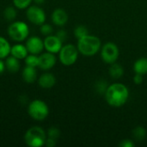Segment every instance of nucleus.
Masks as SVG:
<instances>
[{
    "mask_svg": "<svg viewBox=\"0 0 147 147\" xmlns=\"http://www.w3.org/2000/svg\"><path fill=\"white\" fill-rule=\"evenodd\" d=\"M45 145L48 147L54 146L56 145V140H53V139H51V138H48V137H47V140H46Z\"/></svg>",
    "mask_w": 147,
    "mask_h": 147,
    "instance_id": "31",
    "label": "nucleus"
},
{
    "mask_svg": "<svg viewBox=\"0 0 147 147\" xmlns=\"http://www.w3.org/2000/svg\"><path fill=\"white\" fill-rule=\"evenodd\" d=\"M55 83H56L55 77L49 72L43 73L38 78V84L43 89H50L54 86Z\"/></svg>",
    "mask_w": 147,
    "mask_h": 147,
    "instance_id": "13",
    "label": "nucleus"
},
{
    "mask_svg": "<svg viewBox=\"0 0 147 147\" xmlns=\"http://www.w3.org/2000/svg\"><path fill=\"white\" fill-rule=\"evenodd\" d=\"M10 55L16 57L18 59H24L28 55V51L27 49L26 45L22 44H16L11 47Z\"/></svg>",
    "mask_w": 147,
    "mask_h": 147,
    "instance_id": "14",
    "label": "nucleus"
},
{
    "mask_svg": "<svg viewBox=\"0 0 147 147\" xmlns=\"http://www.w3.org/2000/svg\"><path fill=\"white\" fill-rule=\"evenodd\" d=\"M40 33H41L43 35L47 36V35H50V34L53 33V27H52L50 24H47V23H45V22H44L43 24L40 25Z\"/></svg>",
    "mask_w": 147,
    "mask_h": 147,
    "instance_id": "26",
    "label": "nucleus"
},
{
    "mask_svg": "<svg viewBox=\"0 0 147 147\" xmlns=\"http://www.w3.org/2000/svg\"><path fill=\"white\" fill-rule=\"evenodd\" d=\"M28 112L32 119L41 121L48 116L49 109L45 102L36 99L29 103L28 107Z\"/></svg>",
    "mask_w": 147,
    "mask_h": 147,
    "instance_id": "5",
    "label": "nucleus"
},
{
    "mask_svg": "<svg viewBox=\"0 0 147 147\" xmlns=\"http://www.w3.org/2000/svg\"><path fill=\"white\" fill-rule=\"evenodd\" d=\"M124 74V69L120 64H116L115 62L111 64L109 68V75L114 79H118L121 78Z\"/></svg>",
    "mask_w": 147,
    "mask_h": 147,
    "instance_id": "19",
    "label": "nucleus"
},
{
    "mask_svg": "<svg viewBox=\"0 0 147 147\" xmlns=\"http://www.w3.org/2000/svg\"><path fill=\"white\" fill-rule=\"evenodd\" d=\"M5 68H6L5 67V63L3 61V59H0V74H2L4 71Z\"/></svg>",
    "mask_w": 147,
    "mask_h": 147,
    "instance_id": "32",
    "label": "nucleus"
},
{
    "mask_svg": "<svg viewBox=\"0 0 147 147\" xmlns=\"http://www.w3.org/2000/svg\"><path fill=\"white\" fill-rule=\"evenodd\" d=\"M78 56V47L71 44H67L60 49L59 53V58L60 62L66 66L73 65Z\"/></svg>",
    "mask_w": 147,
    "mask_h": 147,
    "instance_id": "6",
    "label": "nucleus"
},
{
    "mask_svg": "<svg viewBox=\"0 0 147 147\" xmlns=\"http://www.w3.org/2000/svg\"><path fill=\"white\" fill-rule=\"evenodd\" d=\"M74 34L78 40V39L89 34V32H88V29L85 26L80 25V26L76 27V28L74 29Z\"/></svg>",
    "mask_w": 147,
    "mask_h": 147,
    "instance_id": "24",
    "label": "nucleus"
},
{
    "mask_svg": "<svg viewBox=\"0 0 147 147\" xmlns=\"http://www.w3.org/2000/svg\"><path fill=\"white\" fill-rule=\"evenodd\" d=\"M134 82L136 84H140L143 82V75H140V74L136 73L135 76H134Z\"/></svg>",
    "mask_w": 147,
    "mask_h": 147,
    "instance_id": "30",
    "label": "nucleus"
},
{
    "mask_svg": "<svg viewBox=\"0 0 147 147\" xmlns=\"http://www.w3.org/2000/svg\"><path fill=\"white\" fill-rule=\"evenodd\" d=\"M25 64L27 66H31V67H38L39 65V56L37 54H28L25 59Z\"/></svg>",
    "mask_w": 147,
    "mask_h": 147,
    "instance_id": "20",
    "label": "nucleus"
},
{
    "mask_svg": "<svg viewBox=\"0 0 147 147\" xmlns=\"http://www.w3.org/2000/svg\"><path fill=\"white\" fill-rule=\"evenodd\" d=\"M120 146L122 147H133L134 146V143L130 140H124L121 143H120Z\"/></svg>",
    "mask_w": 147,
    "mask_h": 147,
    "instance_id": "29",
    "label": "nucleus"
},
{
    "mask_svg": "<svg viewBox=\"0 0 147 147\" xmlns=\"http://www.w3.org/2000/svg\"><path fill=\"white\" fill-rule=\"evenodd\" d=\"M59 136H60V131L57 127H53L48 129V132H47V137L48 138H51V139L57 140Z\"/></svg>",
    "mask_w": 147,
    "mask_h": 147,
    "instance_id": "27",
    "label": "nucleus"
},
{
    "mask_svg": "<svg viewBox=\"0 0 147 147\" xmlns=\"http://www.w3.org/2000/svg\"><path fill=\"white\" fill-rule=\"evenodd\" d=\"M10 44L3 36H0V59H6L10 54Z\"/></svg>",
    "mask_w": 147,
    "mask_h": 147,
    "instance_id": "17",
    "label": "nucleus"
},
{
    "mask_svg": "<svg viewBox=\"0 0 147 147\" xmlns=\"http://www.w3.org/2000/svg\"><path fill=\"white\" fill-rule=\"evenodd\" d=\"M56 36L59 39V40H61V41L63 42L64 40H66V37H67V33L65 31V30H63V29H60V30H59L58 32H57V34H56Z\"/></svg>",
    "mask_w": 147,
    "mask_h": 147,
    "instance_id": "28",
    "label": "nucleus"
},
{
    "mask_svg": "<svg viewBox=\"0 0 147 147\" xmlns=\"http://www.w3.org/2000/svg\"><path fill=\"white\" fill-rule=\"evenodd\" d=\"M134 70L135 73L145 75L147 73V59L146 58H140L134 65Z\"/></svg>",
    "mask_w": 147,
    "mask_h": 147,
    "instance_id": "18",
    "label": "nucleus"
},
{
    "mask_svg": "<svg viewBox=\"0 0 147 147\" xmlns=\"http://www.w3.org/2000/svg\"><path fill=\"white\" fill-rule=\"evenodd\" d=\"M20 59H16V57L10 55V56H8L6 58V60H5V67L6 69L11 72V73H16L19 70H20V67H21V64H20Z\"/></svg>",
    "mask_w": 147,
    "mask_h": 147,
    "instance_id": "16",
    "label": "nucleus"
},
{
    "mask_svg": "<svg viewBox=\"0 0 147 147\" xmlns=\"http://www.w3.org/2000/svg\"><path fill=\"white\" fill-rule=\"evenodd\" d=\"M101 56L102 60L107 64L115 63L119 57V49L118 47L113 42L106 43L101 52Z\"/></svg>",
    "mask_w": 147,
    "mask_h": 147,
    "instance_id": "8",
    "label": "nucleus"
},
{
    "mask_svg": "<svg viewBox=\"0 0 147 147\" xmlns=\"http://www.w3.org/2000/svg\"><path fill=\"white\" fill-rule=\"evenodd\" d=\"M26 15L28 20L33 24L40 26L46 22V13L38 5H32L27 8Z\"/></svg>",
    "mask_w": 147,
    "mask_h": 147,
    "instance_id": "7",
    "label": "nucleus"
},
{
    "mask_svg": "<svg viewBox=\"0 0 147 147\" xmlns=\"http://www.w3.org/2000/svg\"><path fill=\"white\" fill-rule=\"evenodd\" d=\"M62 41L56 35H47L44 40V48L52 53H59L62 48Z\"/></svg>",
    "mask_w": 147,
    "mask_h": 147,
    "instance_id": "10",
    "label": "nucleus"
},
{
    "mask_svg": "<svg viewBox=\"0 0 147 147\" xmlns=\"http://www.w3.org/2000/svg\"><path fill=\"white\" fill-rule=\"evenodd\" d=\"M104 96L106 102L110 106L119 108L127 102L129 96V91L123 84L115 83L108 87Z\"/></svg>",
    "mask_w": 147,
    "mask_h": 147,
    "instance_id": "1",
    "label": "nucleus"
},
{
    "mask_svg": "<svg viewBox=\"0 0 147 147\" xmlns=\"http://www.w3.org/2000/svg\"><path fill=\"white\" fill-rule=\"evenodd\" d=\"M24 140L30 147L43 146L47 140V134L40 127H32L26 132Z\"/></svg>",
    "mask_w": 147,
    "mask_h": 147,
    "instance_id": "3",
    "label": "nucleus"
},
{
    "mask_svg": "<svg viewBox=\"0 0 147 147\" xmlns=\"http://www.w3.org/2000/svg\"><path fill=\"white\" fill-rule=\"evenodd\" d=\"M108 87H109V86H108V84H107V82L104 81V80H99V81H97L96 84V85H95L96 91L97 93L101 94V95L105 94V92H106Z\"/></svg>",
    "mask_w": 147,
    "mask_h": 147,
    "instance_id": "23",
    "label": "nucleus"
},
{
    "mask_svg": "<svg viewBox=\"0 0 147 147\" xmlns=\"http://www.w3.org/2000/svg\"><path fill=\"white\" fill-rule=\"evenodd\" d=\"M8 34L11 40L21 42L25 40L29 34L28 24L22 21L13 22L8 28Z\"/></svg>",
    "mask_w": 147,
    "mask_h": 147,
    "instance_id": "4",
    "label": "nucleus"
},
{
    "mask_svg": "<svg viewBox=\"0 0 147 147\" xmlns=\"http://www.w3.org/2000/svg\"><path fill=\"white\" fill-rule=\"evenodd\" d=\"M101 47V40L95 35L87 34L78 40V50L84 56L95 55Z\"/></svg>",
    "mask_w": 147,
    "mask_h": 147,
    "instance_id": "2",
    "label": "nucleus"
},
{
    "mask_svg": "<svg viewBox=\"0 0 147 147\" xmlns=\"http://www.w3.org/2000/svg\"><path fill=\"white\" fill-rule=\"evenodd\" d=\"M52 21L57 26H64L68 21V15L63 9H56L52 14Z\"/></svg>",
    "mask_w": 147,
    "mask_h": 147,
    "instance_id": "12",
    "label": "nucleus"
},
{
    "mask_svg": "<svg viewBox=\"0 0 147 147\" xmlns=\"http://www.w3.org/2000/svg\"><path fill=\"white\" fill-rule=\"evenodd\" d=\"M33 0H13L14 6L20 9H24L29 7Z\"/></svg>",
    "mask_w": 147,
    "mask_h": 147,
    "instance_id": "25",
    "label": "nucleus"
},
{
    "mask_svg": "<svg viewBox=\"0 0 147 147\" xmlns=\"http://www.w3.org/2000/svg\"><path fill=\"white\" fill-rule=\"evenodd\" d=\"M134 139L138 141H142L146 137V130L143 127H137L133 131Z\"/></svg>",
    "mask_w": 147,
    "mask_h": 147,
    "instance_id": "21",
    "label": "nucleus"
},
{
    "mask_svg": "<svg viewBox=\"0 0 147 147\" xmlns=\"http://www.w3.org/2000/svg\"><path fill=\"white\" fill-rule=\"evenodd\" d=\"M36 4H41L45 2V0H33Z\"/></svg>",
    "mask_w": 147,
    "mask_h": 147,
    "instance_id": "33",
    "label": "nucleus"
},
{
    "mask_svg": "<svg viewBox=\"0 0 147 147\" xmlns=\"http://www.w3.org/2000/svg\"><path fill=\"white\" fill-rule=\"evenodd\" d=\"M26 47L29 53L40 54L44 49V40L38 36H31L26 41Z\"/></svg>",
    "mask_w": 147,
    "mask_h": 147,
    "instance_id": "9",
    "label": "nucleus"
},
{
    "mask_svg": "<svg viewBox=\"0 0 147 147\" xmlns=\"http://www.w3.org/2000/svg\"><path fill=\"white\" fill-rule=\"evenodd\" d=\"M3 16L8 21H13L16 17V10L14 7H7L3 11Z\"/></svg>",
    "mask_w": 147,
    "mask_h": 147,
    "instance_id": "22",
    "label": "nucleus"
},
{
    "mask_svg": "<svg viewBox=\"0 0 147 147\" xmlns=\"http://www.w3.org/2000/svg\"><path fill=\"white\" fill-rule=\"evenodd\" d=\"M22 79L28 84H32L37 79V71L35 67L27 66L23 69L22 73Z\"/></svg>",
    "mask_w": 147,
    "mask_h": 147,
    "instance_id": "15",
    "label": "nucleus"
},
{
    "mask_svg": "<svg viewBox=\"0 0 147 147\" xmlns=\"http://www.w3.org/2000/svg\"><path fill=\"white\" fill-rule=\"evenodd\" d=\"M56 64V57L54 53L47 52L41 53L39 56V65L38 67L41 70L47 71L53 68Z\"/></svg>",
    "mask_w": 147,
    "mask_h": 147,
    "instance_id": "11",
    "label": "nucleus"
}]
</instances>
